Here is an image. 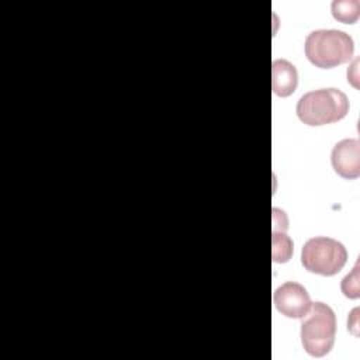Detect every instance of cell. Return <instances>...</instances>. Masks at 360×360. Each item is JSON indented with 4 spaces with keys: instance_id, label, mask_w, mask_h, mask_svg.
Listing matches in <instances>:
<instances>
[{
    "instance_id": "6da1fadb",
    "label": "cell",
    "mask_w": 360,
    "mask_h": 360,
    "mask_svg": "<svg viewBox=\"0 0 360 360\" xmlns=\"http://www.w3.org/2000/svg\"><path fill=\"white\" fill-rule=\"evenodd\" d=\"M298 118L311 127L340 121L349 112L347 96L335 87L318 89L302 94L295 107Z\"/></svg>"
},
{
    "instance_id": "7a4b0ae2",
    "label": "cell",
    "mask_w": 360,
    "mask_h": 360,
    "mask_svg": "<svg viewBox=\"0 0 360 360\" xmlns=\"http://www.w3.org/2000/svg\"><path fill=\"white\" fill-rule=\"evenodd\" d=\"M307 59L321 69L349 62L354 52L353 38L340 30H314L304 42Z\"/></svg>"
},
{
    "instance_id": "3957f363",
    "label": "cell",
    "mask_w": 360,
    "mask_h": 360,
    "mask_svg": "<svg viewBox=\"0 0 360 360\" xmlns=\"http://www.w3.org/2000/svg\"><path fill=\"white\" fill-rule=\"evenodd\" d=\"M336 336V315L333 309L321 301L312 302L311 309L301 322V343L304 350L314 357H322L330 352Z\"/></svg>"
},
{
    "instance_id": "277c9868",
    "label": "cell",
    "mask_w": 360,
    "mask_h": 360,
    "mask_svg": "<svg viewBox=\"0 0 360 360\" xmlns=\"http://www.w3.org/2000/svg\"><path fill=\"white\" fill-rule=\"evenodd\" d=\"M347 260V250L345 245L333 238L314 236L308 239L301 250V263L305 270L321 274H338Z\"/></svg>"
},
{
    "instance_id": "5b68a950",
    "label": "cell",
    "mask_w": 360,
    "mask_h": 360,
    "mask_svg": "<svg viewBox=\"0 0 360 360\" xmlns=\"http://www.w3.org/2000/svg\"><path fill=\"white\" fill-rule=\"evenodd\" d=\"M273 302L277 311L287 318H304L311 309V297L307 288L295 281H285L276 288Z\"/></svg>"
},
{
    "instance_id": "8992f818",
    "label": "cell",
    "mask_w": 360,
    "mask_h": 360,
    "mask_svg": "<svg viewBox=\"0 0 360 360\" xmlns=\"http://www.w3.org/2000/svg\"><path fill=\"white\" fill-rule=\"evenodd\" d=\"M333 170L343 179H356L360 176V142L354 138L339 141L330 153Z\"/></svg>"
},
{
    "instance_id": "52a82bcc",
    "label": "cell",
    "mask_w": 360,
    "mask_h": 360,
    "mask_svg": "<svg viewBox=\"0 0 360 360\" xmlns=\"http://www.w3.org/2000/svg\"><path fill=\"white\" fill-rule=\"evenodd\" d=\"M285 212L273 208V236H271V256L276 263H285L290 260L294 245L290 236L285 233L287 229Z\"/></svg>"
},
{
    "instance_id": "ba28073f",
    "label": "cell",
    "mask_w": 360,
    "mask_h": 360,
    "mask_svg": "<svg viewBox=\"0 0 360 360\" xmlns=\"http://www.w3.org/2000/svg\"><path fill=\"white\" fill-rule=\"evenodd\" d=\"M298 84L297 68L287 59H276L271 63V89L274 94L287 97L292 94Z\"/></svg>"
},
{
    "instance_id": "9c48e42d",
    "label": "cell",
    "mask_w": 360,
    "mask_h": 360,
    "mask_svg": "<svg viewBox=\"0 0 360 360\" xmlns=\"http://www.w3.org/2000/svg\"><path fill=\"white\" fill-rule=\"evenodd\" d=\"M332 15L342 22L352 24L359 17L360 3L359 0H333L330 4Z\"/></svg>"
},
{
    "instance_id": "30bf717a",
    "label": "cell",
    "mask_w": 360,
    "mask_h": 360,
    "mask_svg": "<svg viewBox=\"0 0 360 360\" xmlns=\"http://www.w3.org/2000/svg\"><path fill=\"white\" fill-rule=\"evenodd\" d=\"M359 262H356L354 267H353V271L347 276H345L342 278V283H340V288H342V292L347 297V298H359L360 295V290H359Z\"/></svg>"
}]
</instances>
